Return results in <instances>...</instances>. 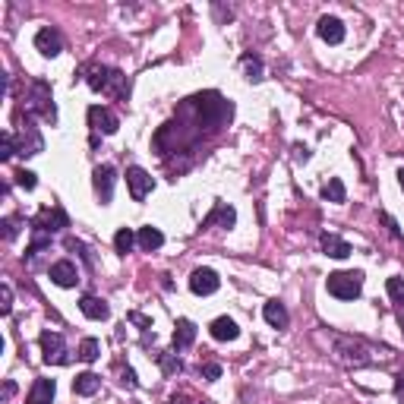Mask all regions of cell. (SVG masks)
Instances as JSON below:
<instances>
[{
    "label": "cell",
    "instance_id": "obj_1",
    "mask_svg": "<svg viewBox=\"0 0 404 404\" xmlns=\"http://www.w3.org/2000/svg\"><path fill=\"white\" fill-rule=\"evenodd\" d=\"M85 83L92 85L95 92L101 95H114V98H124L126 92V76L114 66H89V76H85Z\"/></svg>",
    "mask_w": 404,
    "mask_h": 404
},
{
    "label": "cell",
    "instance_id": "obj_2",
    "mask_svg": "<svg viewBox=\"0 0 404 404\" xmlns=\"http://www.w3.org/2000/svg\"><path fill=\"white\" fill-rule=\"evenodd\" d=\"M193 105H196V111H199V124L212 126V130H218V126L231 117V105H228L218 92H206V95H199V98H193Z\"/></svg>",
    "mask_w": 404,
    "mask_h": 404
},
{
    "label": "cell",
    "instance_id": "obj_3",
    "mask_svg": "<svg viewBox=\"0 0 404 404\" xmlns=\"http://www.w3.org/2000/svg\"><path fill=\"white\" fill-rule=\"evenodd\" d=\"M332 297L338 300H354L360 297V288H363V272H332L329 281H325Z\"/></svg>",
    "mask_w": 404,
    "mask_h": 404
},
{
    "label": "cell",
    "instance_id": "obj_4",
    "mask_svg": "<svg viewBox=\"0 0 404 404\" xmlns=\"http://www.w3.org/2000/svg\"><path fill=\"white\" fill-rule=\"evenodd\" d=\"M25 111L29 114H38L44 117V120H57V111H54V105H51V89L44 83H32L29 85V95H25Z\"/></svg>",
    "mask_w": 404,
    "mask_h": 404
},
{
    "label": "cell",
    "instance_id": "obj_5",
    "mask_svg": "<svg viewBox=\"0 0 404 404\" xmlns=\"http://www.w3.org/2000/svg\"><path fill=\"white\" fill-rule=\"evenodd\" d=\"M42 354H44V363H54V366L70 363V351H66L64 338L57 332H42Z\"/></svg>",
    "mask_w": 404,
    "mask_h": 404
},
{
    "label": "cell",
    "instance_id": "obj_6",
    "mask_svg": "<svg viewBox=\"0 0 404 404\" xmlns=\"http://www.w3.org/2000/svg\"><path fill=\"white\" fill-rule=\"evenodd\" d=\"M89 124H92V130H95V133H105V136H111V133H117L120 120H117V114L111 111V107L92 105L89 107Z\"/></svg>",
    "mask_w": 404,
    "mask_h": 404
},
{
    "label": "cell",
    "instance_id": "obj_7",
    "mask_svg": "<svg viewBox=\"0 0 404 404\" xmlns=\"http://www.w3.org/2000/svg\"><path fill=\"white\" fill-rule=\"evenodd\" d=\"M126 187H130V196L136 199V202H142V199L152 193L155 180H152L149 171H142V167H130V171H126Z\"/></svg>",
    "mask_w": 404,
    "mask_h": 404
},
{
    "label": "cell",
    "instance_id": "obj_8",
    "mask_svg": "<svg viewBox=\"0 0 404 404\" xmlns=\"http://www.w3.org/2000/svg\"><path fill=\"white\" fill-rule=\"evenodd\" d=\"M48 275H51V281H54L57 288H76V284H79V269H76V262H70V259L54 262Z\"/></svg>",
    "mask_w": 404,
    "mask_h": 404
},
{
    "label": "cell",
    "instance_id": "obj_9",
    "mask_svg": "<svg viewBox=\"0 0 404 404\" xmlns=\"http://www.w3.org/2000/svg\"><path fill=\"white\" fill-rule=\"evenodd\" d=\"M95 193H98L101 202H111V196H114V183H117V171L111 165H98L95 167Z\"/></svg>",
    "mask_w": 404,
    "mask_h": 404
},
{
    "label": "cell",
    "instance_id": "obj_10",
    "mask_svg": "<svg viewBox=\"0 0 404 404\" xmlns=\"http://www.w3.org/2000/svg\"><path fill=\"white\" fill-rule=\"evenodd\" d=\"M218 284H221V278H218L212 269H196V272L190 275V291H193V294H199V297H208V294H215V291H218Z\"/></svg>",
    "mask_w": 404,
    "mask_h": 404
},
{
    "label": "cell",
    "instance_id": "obj_11",
    "mask_svg": "<svg viewBox=\"0 0 404 404\" xmlns=\"http://www.w3.org/2000/svg\"><path fill=\"white\" fill-rule=\"evenodd\" d=\"M60 228H66V215L60 208H42L32 221V231H44V234L60 231Z\"/></svg>",
    "mask_w": 404,
    "mask_h": 404
},
{
    "label": "cell",
    "instance_id": "obj_12",
    "mask_svg": "<svg viewBox=\"0 0 404 404\" xmlns=\"http://www.w3.org/2000/svg\"><path fill=\"white\" fill-rule=\"evenodd\" d=\"M35 48L42 51L44 57H57L60 51H64V38H60V32H54V29H38Z\"/></svg>",
    "mask_w": 404,
    "mask_h": 404
},
{
    "label": "cell",
    "instance_id": "obj_13",
    "mask_svg": "<svg viewBox=\"0 0 404 404\" xmlns=\"http://www.w3.org/2000/svg\"><path fill=\"white\" fill-rule=\"evenodd\" d=\"M316 32H319L322 42H329V44L345 42V25H341V19H335V16H322L319 25H316Z\"/></svg>",
    "mask_w": 404,
    "mask_h": 404
},
{
    "label": "cell",
    "instance_id": "obj_14",
    "mask_svg": "<svg viewBox=\"0 0 404 404\" xmlns=\"http://www.w3.org/2000/svg\"><path fill=\"white\" fill-rule=\"evenodd\" d=\"M54 392H57L54 379H35L32 388H29L25 404H51V401H54Z\"/></svg>",
    "mask_w": 404,
    "mask_h": 404
},
{
    "label": "cell",
    "instance_id": "obj_15",
    "mask_svg": "<svg viewBox=\"0 0 404 404\" xmlns=\"http://www.w3.org/2000/svg\"><path fill=\"white\" fill-rule=\"evenodd\" d=\"M208 332H212V338H215V341H237V335H240L237 322L228 319V316H218V319L208 325Z\"/></svg>",
    "mask_w": 404,
    "mask_h": 404
},
{
    "label": "cell",
    "instance_id": "obj_16",
    "mask_svg": "<svg viewBox=\"0 0 404 404\" xmlns=\"http://www.w3.org/2000/svg\"><path fill=\"white\" fill-rule=\"evenodd\" d=\"M42 146H44V142H42V136H38L35 126H25V133L16 139V152H19V155H38Z\"/></svg>",
    "mask_w": 404,
    "mask_h": 404
},
{
    "label": "cell",
    "instance_id": "obj_17",
    "mask_svg": "<svg viewBox=\"0 0 404 404\" xmlns=\"http://www.w3.org/2000/svg\"><path fill=\"white\" fill-rule=\"evenodd\" d=\"M234 221H237V212H234L231 206H224V202H218V206L212 208V212L206 215V228H212V224H221V228H234Z\"/></svg>",
    "mask_w": 404,
    "mask_h": 404
},
{
    "label": "cell",
    "instance_id": "obj_18",
    "mask_svg": "<svg viewBox=\"0 0 404 404\" xmlns=\"http://www.w3.org/2000/svg\"><path fill=\"white\" fill-rule=\"evenodd\" d=\"M322 250H325V256H332V259H347V256H351V243L341 240L338 234H322Z\"/></svg>",
    "mask_w": 404,
    "mask_h": 404
},
{
    "label": "cell",
    "instance_id": "obj_19",
    "mask_svg": "<svg viewBox=\"0 0 404 404\" xmlns=\"http://www.w3.org/2000/svg\"><path fill=\"white\" fill-rule=\"evenodd\" d=\"M262 316H265V322H269L272 329H288V322H291V316H288V310H284V304H278V300L265 304Z\"/></svg>",
    "mask_w": 404,
    "mask_h": 404
},
{
    "label": "cell",
    "instance_id": "obj_20",
    "mask_svg": "<svg viewBox=\"0 0 404 404\" xmlns=\"http://www.w3.org/2000/svg\"><path fill=\"white\" fill-rule=\"evenodd\" d=\"M79 310H83V316H89V319H107V316H111V306L101 297H83L79 300Z\"/></svg>",
    "mask_w": 404,
    "mask_h": 404
},
{
    "label": "cell",
    "instance_id": "obj_21",
    "mask_svg": "<svg viewBox=\"0 0 404 404\" xmlns=\"http://www.w3.org/2000/svg\"><path fill=\"white\" fill-rule=\"evenodd\" d=\"M193 341H196V325H193L190 319H180L177 322V329H174V347L183 351V347H190Z\"/></svg>",
    "mask_w": 404,
    "mask_h": 404
},
{
    "label": "cell",
    "instance_id": "obj_22",
    "mask_svg": "<svg viewBox=\"0 0 404 404\" xmlns=\"http://www.w3.org/2000/svg\"><path fill=\"white\" fill-rule=\"evenodd\" d=\"M136 240H139V247L146 250V253H152V250H158L161 243H165V234L158 231V228H139V234H136Z\"/></svg>",
    "mask_w": 404,
    "mask_h": 404
},
{
    "label": "cell",
    "instance_id": "obj_23",
    "mask_svg": "<svg viewBox=\"0 0 404 404\" xmlns=\"http://www.w3.org/2000/svg\"><path fill=\"white\" fill-rule=\"evenodd\" d=\"M98 386H101V379L95 376V373H79V376L73 379V392H76V395H95Z\"/></svg>",
    "mask_w": 404,
    "mask_h": 404
},
{
    "label": "cell",
    "instance_id": "obj_24",
    "mask_svg": "<svg viewBox=\"0 0 404 404\" xmlns=\"http://www.w3.org/2000/svg\"><path fill=\"white\" fill-rule=\"evenodd\" d=\"M98 354H101L98 338H85L83 345H79V351H76V357H79L83 363H95V360H98Z\"/></svg>",
    "mask_w": 404,
    "mask_h": 404
},
{
    "label": "cell",
    "instance_id": "obj_25",
    "mask_svg": "<svg viewBox=\"0 0 404 404\" xmlns=\"http://www.w3.org/2000/svg\"><path fill=\"white\" fill-rule=\"evenodd\" d=\"M345 183L338 180V177H332L325 187H322V199H329V202H345Z\"/></svg>",
    "mask_w": 404,
    "mask_h": 404
},
{
    "label": "cell",
    "instance_id": "obj_26",
    "mask_svg": "<svg viewBox=\"0 0 404 404\" xmlns=\"http://www.w3.org/2000/svg\"><path fill=\"white\" fill-rule=\"evenodd\" d=\"M133 243H136V234H133L130 228H120V231H117V237H114V250L126 256L133 250Z\"/></svg>",
    "mask_w": 404,
    "mask_h": 404
},
{
    "label": "cell",
    "instance_id": "obj_27",
    "mask_svg": "<svg viewBox=\"0 0 404 404\" xmlns=\"http://www.w3.org/2000/svg\"><path fill=\"white\" fill-rule=\"evenodd\" d=\"M13 155H16V136H13V133H3V139H0V158L10 161Z\"/></svg>",
    "mask_w": 404,
    "mask_h": 404
},
{
    "label": "cell",
    "instance_id": "obj_28",
    "mask_svg": "<svg viewBox=\"0 0 404 404\" xmlns=\"http://www.w3.org/2000/svg\"><path fill=\"white\" fill-rule=\"evenodd\" d=\"M158 360H161V370H165L167 376H174V373H180V370H183L180 357H174V354H158Z\"/></svg>",
    "mask_w": 404,
    "mask_h": 404
},
{
    "label": "cell",
    "instance_id": "obj_29",
    "mask_svg": "<svg viewBox=\"0 0 404 404\" xmlns=\"http://www.w3.org/2000/svg\"><path fill=\"white\" fill-rule=\"evenodd\" d=\"M388 297L404 306V278H388Z\"/></svg>",
    "mask_w": 404,
    "mask_h": 404
},
{
    "label": "cell",
    "instance_id": "obj_30",
    "mask_svg": "<svg viewBox=\"0 0 404 404\" xmlns=\"http://www.w3.org/2000/svg\"><path fill=\"white\" fill-rule=\"evenodd\" d=\"M0 313H3V316L13 313V291H10V284L0 288Z\"/></svg>",
    "mask_w": 404,
    "mask_h": 404
},
{
    "label": "cell",
    "instance_id": "obj_31",
    "mask_svg": "<svg viewBox=\"0 0 404 404\" xmlns=\"http://www.w3.org/2000/svg\"><path fill=\"white\" fill-rule=\"evenodd\" d=\"M0 228H3V237L13 240L19 234V218H3V224H0Z\"/></svg>",
    "mask_w": 404,
    "mask_h": 404
},
{
    "label": "cell",
    "instance_id": "obj_32",
    "mask_svg": "<svg viewBox=\"0 0 404 404\" xmlns=\"http://www.w3.org/2000/svg\"><path fill=\"white\" fill-rule=\"evenodd\" d=\"M16 183L23 187V190H35V183H38V180H35V174H32V171H19V174H16Z\"/></svg>",
    "mask_w": 404,
    "mask_h": 404
},
{
    "label": "cell",
    "instance_id": "obj_33",
    "mask_svg": "<svg viewBox=\"0 0 404 404\" xmlns=\"http://www.w3.org/2000/svg\"><path fill=\"white\" fill-rule=\"evenodd\" d=\"M202 376H206L208 382H215L221 376V366H218V363H206V366H202Z\"/></svg>",
    "mask_w": 404,
    "mask_h": 404
},
{
    "label": "cell",
    "instance_id": "obj_34",
    "mask_svg": "<svg viewBox=\"0 0 404 404\" xmlns=\"http://www.w3.org/2000/svg\"><path fill=\"white\" fill-rule=\"evenodd\" d=\"M247 64V70H250V79H262V66H259V60H243Z\"/></svg>",
    "mask_w": 404,
    "mask_h": 404
},
{
    "label": "cell",
    "instance_id": "obj_35",
    "mask_svg": "<svg viewBox=\"0 0 404 404\" xmlns=\"http://www.w3.org/2000/svg\"><path fill=\"white\" fill-rule=\"evenodd\" d=\"M120 376H124V382H126V386H130V388H136V373H133L130 366H126V370L120 373Z\"/></svg>",
    "mask_w": 404,
    "mask_h": 404
},
{
    "label": "cell",
    "instance_id": "obj_36",
    "mask_svg": "<svg viewBox=\"0 0 404 404\" xmlns=\"http://www.w3.org/2000/svg\"><path fill=\"white\" fill-rule=\"evenodd\" d=\"M171 404H206V401H190V395H174Z\"/></svg>",
    "mask_w": 404,
    "mask_h": 404
},
{
    "label": "cell",
    "instance_id": "obj_37",
    "mask_svg": "<svg viewBox=\"0 0 404 404\" xmlns=\"http://www.w3.org/2000/svg\"><path fill=\"white\" fill-rule=\"evenodd\" d=\"M398 183H401V190H404V171H398Z\"/></svg>",
    "mask_w": 404,
    "mask_h": 404
}]
</instances>
